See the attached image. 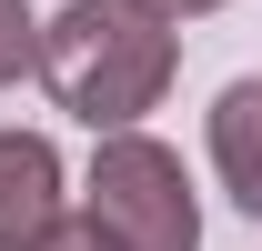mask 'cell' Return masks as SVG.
Here are the masks:
<instances>
[{"instance_id":"obj_6","label":"cell","mask_w":262,"mask_h":251,"mask_svg":"<svg viewBox=\"0 0 262 251\" xmlns=\"http://www.w3.org/2000/svg\"><path fill=\"white\" fill-rule=\"evenodd\" d=\"M40 251H121V241H111V231H101V221L81 211V221H61V231H51V241H40Z\"/></svg>"},{"instance_id":"obj_3","label":"cell","mask_w":262,"mask_h":251,"mask_svg":"<svg viewBox=\"0 0 262 251\" xmlns=\"http://www.w3.org/2000/svg\"><path fill=\"white\" fill-rule=\"evenodd\" d=\"M71 221V171L51 131H0V251H40Z\"/></svg>"},{"instance_id":"obj_1","label":"cell","mask_w":262,"mask_h":251,"mask_svg":"<svg viewBox=\"0 0 262 251\" xmlns=\"http://www.w3.org/2000/svg\"><path fill=\"white\" fill-rule=\"evenodd\" d=\"M171 70H182V31L151 0H61L40 20V91L81 131H131L141 111H162Z\"/></svg>"},{"instance_id":"obj_5","label":"cell","mask_w":262,"mask_h":251,"mask_svg":"<svg viewBox=\"0 0 262 251\" xmlns=\"http://www.w3.org/2000/svg\"><path fill=\"white\" fill-rule=\"evenodd\" d=\"M20 70H40V20H31V0H0V91Z\"/></svg>"},{"instance_id":"obj_4","label":"cell","mask_w":262,"mask_h":251,"mask_svg":"<svg viewBox=\"0 0 262 251\" xmlns=\"http://www.w3.org/2000/svg\"><path fill=\"white\" fill-rule=\"evenodd\" d=\"M212 171H222L232 211L262 221V70H242V81L212 101Z\"/></svg>"},{"instance_id":"obj_7","label":"cell","mask_w":262,"mask_h":251,"mask_svg":"<svg viewBox=\"0 0 262 251\" xmlns=\"http://www.w3.org/2000/svg\"><path fill=\"white\" fill-rule=\"evenodd\" d=\"M162 20H202V10H222V0H151Z\"/></svg>"},{"instance_id":"obj_2","label":"cell","mask_w":262,"mask_h":251,"mask_svg":"<svg viewBox=\"0 0 262 251\" xmlns=\"http://www.w3.org/2000/svg\"><path fill=\"white\" fill-rule=\"evenodd\" d=\"M81 211L111 231L121 251H202V201H192V171L171 141L151 131H101L91 151V181H81Z\"/></svg>"}]
</instances>
